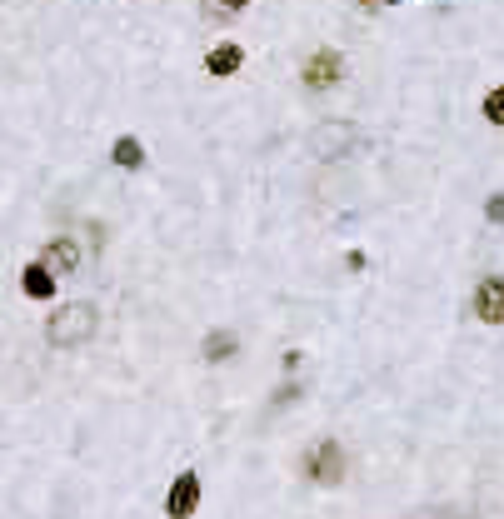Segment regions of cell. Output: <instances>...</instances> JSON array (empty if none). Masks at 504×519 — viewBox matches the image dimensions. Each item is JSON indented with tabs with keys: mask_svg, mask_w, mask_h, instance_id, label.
<instances>
[{
	"mask_svg": "<svg viewBox=\"0 0 504 519\" xmlns=\"http://www.w3.org/2000/svg\"><path fill=\"white\" fill-rule=\"evenodd\" d=\"M485 120H490V125H504V85H495V90L485 95Z\"/></svg>",
	"mask_w": 504,
	"mask_h": 519,
	"instance_id": "11",
	"label": "cell"
},
{
	"mask_svg": "<svg viewBox=\"0 0 504 519\" xmlns=\"http://www.w3.org/2000/svg\"><path fill=\"white\" fill-rule=\"evenodd\" d=\"M345 80V55L340 50H315L310 60H305V85L310 90H330V85H340Z\"/></svg>",
	"mask_w": 504,
	"mask_h": 519,
	"instance_id": "4",
	"label": "cell"
},
{
	"mask_svg": "<svg viewBox=\"0 0 504 519\" xmlns=\"http://www.w3.org/2000/svg\"><path fill=\"white\" fill-rule=\"evenodd\" d=\"M470 310H475L480 325H504V275H485V280L475 285Z\"/></svg>",
	"mask_w": 504,
	"mask_h": 519,
	"instance_id": "3",
	"label": "cell"
},
{
	"mask_svg": "<svg viewBox=\"0 0 504 519\" xmlns=\"http://www.w3.org/2000/svg\"><path fill=\"white\" fill-rule=\"evenodd\" d=\"M360 5H365V10H375V0H360Z\"/></svg>",
	"mask_w": 504,
	"mask_h": 519,
	"instance_id": "14",
	"label": "cell"
},
{
	"mask_svg": "<svg viewBox=\"0 0 504 519\" xmlns=\"http://www.w3.org/2000/svg\"><path fill=\"white\" fill-rule=\"evenodd\" d=\"M485 215H490L495 225H504V190H500V195H490V200H485Z\"/></svg>",
	"mask_w": 504,
	"mask_h": 519,
	"instance_id": "12",
	"label": "cell"
},
{
	"mask_svg": "<svg viewBox=\"0 0 504 519\" xmlns=\"http://www.w3.org/2000/svg\"><path fill=\"white\" fill-rule=\"evenodd\" d=\"M95 325H100L95 305H90V300H70V305H60V310L50 315L45 345H50V350H80V345L95 335Z\"/></svg>",
	"mask_w": 504,
	"mask_h": 519,
	"instance_id": "1",
	"label": "cell"
},
{
	"mask_svg": "<svg viewBox=\"0 0 504 519\" xmlns=\"http://www.w3.org/2000/svg\"><path fill=\"white\" fill-rule=\"evenodd\" d=\"M300 470H305V480H310V485H320V490H335V485L345 480V450H340L335 440H315V445L305 450Z\"/></svg>",
	"mask_w": 504,
	"mask_h": 519,
	"instance_id": "2",
	"label": "cell"
},
{
	"mask_svg": "<svg viewBox=\"0 0 504 519\" xmlns=\"http://www.w3.org/2000/svg\"><path fill=\"white\" fill-rule=\"evenodd\" d=\"M215 5H225V10H245L250 0H215Z\"/></svg>",
	"mask_w": 504,
	"mask_h": 519,
	"instance_id": "13",
	"label": "cell"
},
{
	"mask_svg": "<svg viewBox=\"0 0 504 519\" xmlns=\"http://www.w3.org/2000/svg\"><path fill=\"white\" fill-rule=\"evenodd\" d=\"M205 360L210 365H230L235 360V350H240V340H235V330H215V335H205Z\"/></svg>",
	"mask_w": 504,
	"mask_h": 519,
	"instance_id": "9",
	"label": "cell"
},
{
	"mask_svg": "<svg viewBox=\"0 0 504 519\" xmlns=\"http://www.w3.org/2000/svg\"><path fill=\"white\" fill-rule=\"evenodd\" d=\"M20 290H25L30 300H50V295H55V275L35 260V265H25V270H20Z\"/></svg>",
	"mask_w": 504,
	"mask_h": 519,
	"instance_id": "7",
	"label": "cell"
},
{
	"mask_svg": "<svg viewBox=\"0 0 504 519\" xmlns=\"http://www.w3.org/2000/svg\"><path fill=\"white\" fill-rule=\"evenodd\" d=\"M195 510H200V475L185 470V475H175V485H170V495H165V515L190 519Z\"/></svg>",
	"mask_w": 504,
	"mask_h": 519,
	"instance_id": "5",
	"label": "cell"
},
{
	"mask_svg": "<svg viewBox=\"0 0 504 519\" xmlns=\"http://www.w3.org/2000/svg\"><path fill=\"white\" fill-rule=\"evenodd\" d=\"M385 5H405V0H385Z\"/></svg>",
	"mask_w": 504,
	"mask_h": 519,
	"instance_id": "15",
	"label": "cell"
},
{
	"mask_svg": "<svg viewBox=\"0 0 504 519\" xmlns=\"http://www.w3.org/2000/svg\"><path fill=\"white\" fill-rule=\"evenodd\" d=\"M110 160H115L120 170H140V165H145V145H140L135 135H120V140L110 145Z\"/></svg>",
	"mask_w": 504,
	"mask_h": 519,
	"instance_id": "10",
	"label": "cell"
},
{
	"mask_svg": "<svg viewBox=\"0 0 504 519\" xmlns=\"http://www.w3.org/2000/svg\"><path fill=\"white\" fill-rule=\"evenodd\" d=\"M40 265H45V270H50V275L60 280V275H70V270L80 265V245H75L70 235H55V240L45 245V255H40Z\"/></svg>",
	"mask_w": 504,
	"mask_h": 519,
	"instance_id": "6",
	"label": "cell"
},
{
	"mask_svg": "<svg viewBox=\"0 0 504 519\" xmlns=\"http://www.w3.org/2000/svg\"><path fill=\"white\" fill-rule=\"evenodd\" d=\"M240 65H245V50H240V45H230V40H225V45H215V50L205 55V70H210V75H235Z\"/></svg>",
	"mask_w": 504,
	"mask_h": 519,
	"instance_id": "8",
	"label": "cell"
}]
</instances>
